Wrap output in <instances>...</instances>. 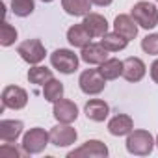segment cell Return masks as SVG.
I'll return each instance as SVG.
<instances>
[{"mask_svg":"<svg viewBox=\"0 0 158 158\" xmlns=\"http://www.w3.org/2000/svg\"><path fill=\"white\" fill-rule=\"evenodd\" d=\"M101 43L110 50V52H119L123 48H127L128 45V39H125L123 35H119L117 32H108L101 37Z\"/></svg>","mask_w":158,"mask_h":158,"instance_id":"44dd1931","label":"cell"},{"mask_svg":"<svg viewBox=\"0 0 158 158\" xmlns=\"http://www.w3.org/2000/svg\"><path fill=\"white\" fill-rule=\"evenodd\" d=\"M24 123L15 119H2L0 121V139L2 143H15L23 134Z\"/></svg>","mask_w":158,"mask_h":158,"instance_id":"4fadbf2b","label":"cell"},{"mask_svg":"<svg viewBox=\"0 0 158 158\" xmlns=\"http://www.w3.org/2000/svg\"><path fill=\"white\" fill-rule=\"evenodd\" d=\"M82 24L88 28V32L93 37H102L104 34H108V21L101 13H88L82 21Z\"/></svg>","mask_w":158,"mask_h":158,"instance_id":"ac0fdd59","label":"cell"},{"mask_svg":"<svg viewBox=\"0 0 158 158\" xmlns=\"http://www.w3.org/2000/svg\"><path fill=\"white\" fill-rule=\"evenodd\" d=\"M145 73H147V67H145L143 60L130 56L123 61V78L127 82H139L145 76Z\"/></svg>","mask_w":158,"mask_h":158,"instance_id":"7c38bea8","label":"cell"},{"mask_svg":"<svg viewBox=\"0 0 158 158\" xmlns=\"http://www.w3.org/2000/svg\"><path fill=\"white\" fill-rule=\"evenodd\" d=\"M156 2H158V0H156Z\"/></svg>","mask_w":158,"mask_h":158,"instance_id":"4dcf8cb0","label":"cell"},{"mask_svg":"<svg viewBox=\"0 0 158 158\" xmlns=\"http://www.w3.org/2000/svg\"><path fill=\"white\" fill-rule=\"evenodd\" d=\"M91 2L95 4V6H101V8H106V6H110L114 0H91Z\"/></svg>","mask_w":158,"mask_h":158,"instance_id":"83f0119b","label":"cell"},{"mask_svg":"<svg viewBox=\"0 0 158 158\" xmlns=\"http://www.w3.org/2000/svg\"><path fill=\"white\" fill-rule=\"evenodd\" d=\"M93 39V35L88 32V28L80 23V24H74L67 30V41L71 43V47L74 48H84L86 45H89Z\"/></svg>","mask_w":158,"mask_h":158,"instance_id":"9a60e30c","label":"cell"},{"mask_svg":"<svg viewBox=\"0 0 158 158\" xmlns=\"http://www.w3.org/2000/svg\"><path fill=\"white\" fill-rule=\"evenodd\" d=\"M127 151L134 156H149L156 145V139L149 130H132L127 136Z\"/></svg>","mask_w":158,"mask_h":158,"instance_id":"6da1fadb","label":"cell"},{"mask_svg":"<svg viewBox=\"0 0 158 158\" xmlns=\"http://www.w3.org/2000/svg\"><path fill=\"white\" fill-rule=\"evenodd\" d=\"M41 2H45V4H50V2H54V0H41Z\"/></svg>","mask_w":158,"mask_h":158,"instance_id":"f1b7e54d","label":"cell"},{"mask_svg":"<svg viewBox=\"0 0 158 158\" xmlns=\"http://www.w3.org/2000/svg\"><path fill=\"white\" fill-rule=\"evenodd\" d=\"M35 10L34 0H11V11L17 17H28Z\"/></svg>","mask_w":158,"mask_h":158,"instance_id":"cb8c5ba5","label":"cell"},{"mask_svg":"<svg viewBox=\"0 0 158 158\" xmlns=\"http://www.w3.org/2000/svg\"><path fill=\"white\" fill-rule=\"evenodd\" d=\"M91 0H61V8L71 17H86L91 13Z\"/></svg>","mask_w":158,"mask_h":158,"instance_id":"d6986e66","label":"cell"},{"mask_svg":"<svg viewBox=\"0 0 158 158\" xmlns=\"http://www.w3.org/2000/svg\"><path fill=\"white\" fill-rule=\"evenodd\" d=\"M17 35H19L17 34V28L11 26L8 21H4L2 23V28H0V45H2V47H11L15 43Z\"/></svg>","mask_w":158,"mask_h":158,"instance_id":"d4e9b609","label":"cell"},{"mask_svg":"<svg viewBox=\"0 0 158 158\" xmlns=\"http://www.w3.org/2000/svg\"><path fill=\"white\" fill-rule=\"evenodd\" d=\"M114 32L130 41L138 35V23L132 19V15H117L114 21Z\"/></svg>","mask_w":158,"mask_h":158,"instance_id":"2e32d148","label":"cell"},{"mask_svg":"<svg viewBox=\"0 0 158 158\" xmlns=\"http://www.w3.org/2000/svg\"><path fill=\"white\" fill-rule=\"evenodd\" d=\"M17 54L30 65H37L45 60L47 50L45 45L41 43V39H26L17 47Z\"/></svg>","mask_w":158,"mask_h":158,"instance_id":"8992f818","label":"cell"},{"mask_svg":"<svg viewBox=\"0 0 158 158\" xmlns=\"http://www.w3.org/2000/svg\"><path fill=\"white\" fill-rule=\"evenodd\" d=\"M84 114H86V117H88L89 121L101 123V121H104V119L108 117V114H110V106H108L104 101H101V99H91V101L86 102V106H84Z\"/></svg>","mask_w":158,"mask_h":158,"instance_id":"e0dca14e","label":"cell"},{"mask_svg":"<svg viewBox=\"0 0 158 158\" xmlns=\"http://www.w3.org/2000/svg\"><path fill=\"white\" fill-rule=\"evenodd\" d=\"M78 86L86 95H99L106 88V78L102 76L99 69H86L78 78Z\"/></svg>","mask_w":158,"mask_h":158,"instance_id":"277c9868","label":"cell"},{"mask_svg":"<svg viewBox=\"0 0 158 158\" xmlns=\"http://www.w3.org/2000/svg\"><path fill=\"white\" fill-rule=\"evenodd\" d=\"M110 154L106 143H102L101 139H88L86 143H82L78 149H73L67 158H106Z\"/></svg>","mask_w":158,"mask_h":158,"instance_id":"52a82bcc","label":"cell"},{"mask_svg":"<svg viewBox=\"0 0 158 158\" xmlns=\"http://www.w3.org/2000/svg\"><path fill=\"white\" fill-rule=\"evenodd\" d=\"M156 147H158V136H156Z\"/></svg>","mask_w":158,"mask_h":158,"instance_id":"f546056e","label":"cell"},{"mask_svg":"<svg viewBox=\"0 0 158 158\" xmlns=\"http://www.w3.org/2000/svg\"><path fill=\"white\" fill-rule=\"evenodd\" d=\"M151 78L154 84H158V60H154L151 63Z\"/></svg>","mask_w":158,"mask_h":158,"instance_id":"4316f807","label":"cell"},{"mask_svg":"<svg viewBox=\"0 0 158 158\" xmlns=\"http://www.w3.org/2000/svg\"><path fill=\"white\" fill-rule=\"evenodd\" d=\"M48 143H50V132H47L41 127H34L23 136L21 147H23L24 154H39L45 151V147Z\"/></svg>","mask_w":158,"mask_h":158,"instance_id":"3957f363","label":"cell"},{"mask_svg":"<svg viewBox=\"0 0 158 158\" xmlns=\"http://www.w3.org/2000/svg\"><path fill=\"white\" fill-rule=\"evenodd\" d=\"M43 97L45 101L48 102H56L60 99H63V84L60 80H56V78H50V80L43 86Z\"/></svg>","mask_w":158,"mask_h":158,"instance_id":"7402d4cb","label":"cell"},{"mask_svg":"<svg viewBox=\"0 0 158 158\" xmlns=\"http://www.w3.org/2000/svg\"><path fill=\"white\" fill-rule=\"evenodd\" d=\"M28 104V93L19 88V86H6L2 89V106H0V112H4L6 108L11 110H23Z\"/></svg>","mask_w":158,"mask_h":158,"instance_id":"ba28073f","label":"cell"},{"mask_svg":"<svg viewBox=\"0 0 158 158\" xmlns=\"http://www.w3.org/2000/svg\"><path fill=\"white\" fill-rule=\"evenodd\" d=\"M50 65L61 74H73L78 69V56L69 48H58L50 54Z\"/></svg>","mask_w":158,"mask_h":158,"instance_id":"5b68a950","label":"cell"},{"mask_svg":"<svg viewBox=\"0 0 158 158\" xmlns=\"http://www.w3.org/2000/svg\"><path fill=\"white\" fill-rule=\"evenodd\" d=\"M141 50L151 56H158V34H149L141 39Z\"/></svg>","mask_w":158,"mask_h":158,"instance_id":"484cf974","label":"cell"},{"mask_svg":"<svg viewBox=\"0 0 158 158\" xmlns=\"http://www.w3.org/2000/svg\"><path fill=\"white\" fill-rule=\"evenodd\" d=\"M99 71L102 73V76L106 80H115V78L123 76V61L117 58H108L106 61L101 63Z\"/></svg>","mask_w":158,"mask_h":158,"instance_id":"ffe728a7","label":"cell"},{"mask_svg":"<svg viewBox=\"0 0 158 158\" xmlns=\"http://www.w3.org/2000/svg\"><path fill=\"white\" fill-rule=\"evenodd\" d=\"M132 19L138 23L139 28L145 30H152L158 26V10L152 2H147V0H139V2L134 4L132 11H130Z\"/></svg>","mask_w":158,"mask_h":158,"instance_id":"7a4b0ae2","label":"cell"},{"mask_svg":"<svg viewBox=\"0 0 158 158\" xmlns=\"http://www.w3.org/2000/svg\"><path fill=\"white\" fill-rule=\"evenodd\" d=\"M134 130V121L127 114H117L108 121V132L112 136H128Z\"/></svg>","mask_w":158,"mask_h":158,"instance_id":"5bb4252c","label":"cell"},{"mask_svg":"<svg viewBox=\"0 0 158 158\" xmlns=\"http://www.w3.org/2000/svg\"><path fill=\"white\" fill-rule=\"evenodd\" d=\"M108 48L102 45V43H89L82 48L80 52V58L82 61H86L88 65H101L102 61L108 60Z\"/></svg>","mask_w":158,"mask_h":158,"instance_id":"8fae6325","label":"cell"},{"mask_svg":"<svg viewBox=\"0 0 158 158\" xmlns=\"http://www.w3.org/2000/svg\"><path fill=\"white\" fill-rule=\"evenodd\" d=\"M52 114H54V117H56L58 123H67V125H71V123H74L76 117H78V108H76V104H74L73 101H69V99H60V101L54 102Z\"/></svg>","mask_w":158,"mask_h":158,"instance_id":"30bf717a","label":"cell"},{"mask_svg":"<svg viewBox=\"0 0 158 158\" xmlns=\"http://www.w3.org/2000/svg\"><path fill=\"white\" fill-rule=\"evenodd\" d=\"M76 138H78V132L67 123H60L50 128V143L54 147H69L76 141Z\"/></svg>","mask_w":158,"mask_h":158,"instance_id":"9c48e42d","label":"cell"},{"mask_svg":"<svg viewBox=\"0 0 158 158\" xmlns=\"http://www.w3.org/2000/svg\"><path fill=\"white\" fill-rule=\"evenodd\" d=\"M52 76V71L47 69V67H41V65H34L30 71H28V80L30 84H37V86H45Z\"/></svg>","mask_w":158,"mask_h":158,"instance_id":"603a6c76","label":"cell"}]
</instances>
